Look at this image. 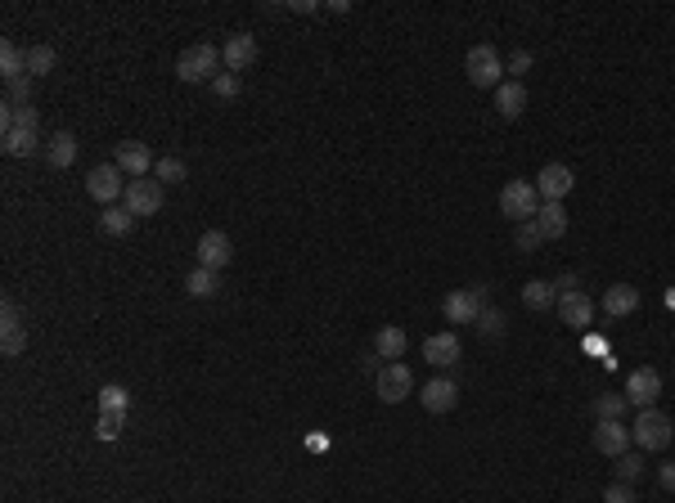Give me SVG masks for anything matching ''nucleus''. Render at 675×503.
Returning <instances> with one entry per match:
<instances>
[{
	"instance_id": "b1692460",
	"label": "nucleus",
	"mask_w": 675,
	"mask_h": 503,
	"mask_svg": "<svg viewBox=\"0 0 675 503\" xmlns=\"http://www.w3.org/2000/svg\"><path fill=\"white\" fill-rule=\"evenodd\" d=\"M5 153H9V157H36V153H46L41 131H27V126L9 131V136H5Z\"/></svg>"
},
{
	"instance_id": "37998d69",
	"label": "nucleus",
	"mask_w": 675,
	"mask_h": 503,
	"mask_svg": "<svg viewBox=\"0 0 675 503\" xmlns=\"http://www.w3.org/2000/svg\"><path fill=\"white\" fill-rule=\"evenodd\" d=\"M558 297H563V292H577V287H581V279H577V275H563V279H558Z\"/></svg>"
},
{
	"instance_id": "79ce46f5",
	"label": "nucleus",
	"mask_w": 675,
	"mask_h": 503,
	"mask_svg": "<svg viewBox=\"0 0 675 503\" xmlns=\"http://www.w3.org/2000/svg\"><path fill=\"white\" fill-rule=\"evenodd\" d=\"M658 481H662V490H675V463H662V468H658Z\"/></svg>"
},
{
	"instance_id": "4be33fe9",
	"label": "nucleus",
	"mask_w": 675,
	"mask_h": 503,
	"mask_svg": "<svg viewBox=\"0 0 675 503\" xmlns=\"http://www.w3.org/2000/svg\"><path fill=\"white\" fill-rule=\"evenodd\" d=\"M405 347H410V337H405V328L401 324H387V328H378V337H374V356L378 359H401L405 356Z\"/></svg>"
},
{
	"instance_id": "c9c22d12",
	"label": "nucleus",
	"mask_w": 675,
	"mask_h": 503,
	"mask_svg": "<svg viewBox=\"0 0 675 503\" xmlns=\"http://www.w3.org/2000/svg\"><path fill=\"white\" fill-rule=\"evenodd\" d=\"M626 409H630V400H626V396H608V391L595 396V418H621Z\"/></svg>"
},
{
	"instance_id": "1a4fd4ad",
	"label": "nucleus",
	"mask_w": 675,
	"mask_h": 503,
	"mask_svg": "<svg viewBox=\"0 0 675 503\" xmlns=\"http://www.w3.org/2000/svg\"><path fill=\"white\" fill-rule=\"evenodd\" d=\"M572 185H577V176H572V166H563V162H549V166H540V176H536L540 203H563V198L572 194Z\"/></svg>"
},
{
	"instance_id": "2eb2a0df",
	"label": "nucleus",
	"mask_w": 675,
	"mask_h": 503,
	"mask_svg": "<svg viewBox=\"0 0 675 503\" xmlns=\"http://www.w3.org/2000/svg\"><path fill=\"white\" fill-rule=\"evenodd\" d=\"M630 445H635V440H630V428H621V418H599V428H595V449H599L603 458H621Z\"/></svg>"
},
{
	"instance_id": "423d86ee",
	"label": "nucleus",
	"mask_w": 675,
	"mask_h": 503,
	"mask_svg": "<svg viewBox=\"0 0 675 503\" xmlns=\"http://www.w3.org/2000/svg\"><path fill=\"white\" fill-rule=\"evenodd\" d=\"M374 387H378V400H383V405H401V400L414 396V373H410V364L392 359V364L378 368Z\"/></svg>"
},
{
	"instance_id": "0eeeda50",
	"label": "nucleus",
	"mask_w": 675,
	"mask_h": 503,
	"mask_svg": "<svg viewBox=\"0 0 675 503\" xmlns=\"http://www.w3.org/2000/svg\"><path fill=\"white\" fill-rule=\"evenodd\" d=\"M482 306H486V284L455 287V292H450L446 301H442V315H446L450 324H477Z\"/></svg>"
},
{
	"instance_id": "ea45409f",
	"label": "nucleus",
	"mask_w": 675,
	"mask_h": 503,
	"mask_svg": "<svg viewBox=\"0 0 675 503\" xmlns=\"http://www.w3.org/2000/svg\"><path fill=\"white\" fill-rule=\"evenodd\" d=\"M603 503H639V499H635V486H621V481H617V486L603 490Z\"/></svg>"
},
{
	"instance_id": "f704fd0d",
	"label": "nucleus",
	"mask_w": 675,
	"mask_h": 503,
	"mask_svg": "<svg viewBox=\"0 0 675 503\" xmlns=\"http://www.w3.org/2000/svg\"><path fill=\"white\" fill-rule=\"evenodd\" d=\"M55 72V45H32L27 50V76H46Z\"/></svg>"
},
{
	"instance_id": "58836bf2",
	"label": "nucleus",
	"mask_w": 675,
	"mask_h": 503,
	"mask_svg": "<svg viewBox=\"0 0 675 503\" xmlns=\"http://www.w3.org/2000/svg\"><path fill=\"white\" fill-rule=\"evenodd\" d=\"M212 90H217L221 99H234V95L243 90V76H239V72H221V76L212 81Z\"/></svg>"
},
{
	"instance_id": "6e6552de",
	"label": "nucleus",
	"mask_w": 675,
	"mask_h": 503,
	"mask_svg": "<svg viewBox=\"0 0 675 503\" xmlns=\"http://www.w3.org/2000/svg\"><path fill=\"white\" fill-rule=\"evenodd\" d=\"M122 207L136 216V220H145V216H158L162 212V180H131L127 185V198H122Z\"/></svg>"
},
{
	"instance_id": "4468645a",
	"label": "nucleus",
	"mask_w": 675,
	"mask_h": 503,
	"mask_svg": "<svg viewBox=\"0 0 675 503\" xmlns=\"http://www.w3.org/2000/svg\"><path fill=\"white\" fill-rule=\"evenodd\" d=\"M221 59H225V72H239L243 76V72L257 64V36L252 32H234L221 45Z\"/></svg>"
},
{
	"instance_id": "a211bd4d",
	"label": "nucleus",
	"mask_w": 675,
	"mask_h": 503,
	"mask_svg": "<svg viewBox=\"0 0 675 503\" xmlns=\"http://www.w3.org/2000/svg\"><path fill=\"white\" fill-rule=\"evenodd\" d=\"M558 319L568 324V328H590V319H595V301L577 287V292H563L558 297Z\"/></svg>"
},
{
	"instance_id": "5701e85b",
	"label": "nucleus",
	"mask_w": 675,
	"mask_h": 503,
	"mask_svg": "<svg viewBox=\"0 0 675 503\" xmlns=\"http://www.w3.org/2000/svg\"><path fill=\"white\" fill-rule=\"evenodd\" d=\"M536 229H540L545 243H549V238H563V234H568V212H563V203H540Z\"/></svg>"
},
{
	"instance_id": "e433bc0d",
	"label": "nucleus",
	"mask_w": 675,
	"mask_h": 503,
	"mask_svg": "<svg viewBox=\"0 0 675 503\" xmlns=\"http://www.w3.org/2000/svg\"><path fill=\"white\" fill-rule=\"evenodd\" d=\"M514 243H518V252H536L545 238H540V229H536V220H523L518 229H514Z\"/></svg>"
},
{
	"instance_id": "c85d7f7f",
	"label": "nucleus",
	"mask_w": 675,
	"mask_h": 503,
	"mask_svg": "<svg viewBox=\"0 0 675 503\" xmlns=\"http://www.w3.org/2000/svg\"><path fill=\"white\" fill-rule=\"evenodd\" d=\"M0 76L14 81V76H27V50H18L14 41L0 45Z\"/></svg>"
},
{
	"instance_id": "473e14b6",
	"label": "nucleus",
	"mask_w": 675,
	"mask_h": 503,
	"mask_svg": "<svg viewBox=\"0 0 675 503\" xmlns=\"http://www.w3.org/2000/svg\"><path fill=\"white\" fill-rule=\"evenodd\" d=\"M505 328H509V315H505L500 306H482V315H477V333H482V337H505Z\"/></svg>"
},
{
	"instance_id": "f3484780",
	"label": "nucleus",
	"mask_w": 675,
	"mask_h": 503,
	"mask_svg": "<svg viewBox=\"0 0 675 503\" xmlns=\"http://www.w3.org/2000/svg\"><path fill=\"white\" fill-rule=\"evenodd\" d=\"M424 409L428 414H450L455 405H459V382L455 377H433V382H424Z\"/></svg>"
},
{
	"instance_id": "7c9ffc66",
	"label": "nucleus",
	"mask_w": 675,
	"mask_h": 503,
	"mask_svg": "<svg viewBox=\"0 0 675 503\" xmlns=\"http://www.w3.org/2000/svg\"><path fill=\"white\" fill-rule=\"evenodd\" d=\"M32 90H36V76H14V81H5V104L9 108H27Z\"/></svg>"
},
{
	"instance_id": "7ed1b4c3",
	"label": "nucleus",
	"mask_w": 675,
	"mask_h": 503,
	"mask_svg": "<svg viewBox=\"0 0 675 503\" xmlns=\"http://www.w3.org/2000/svg\"><path fill=\"white\" fill-rule=\"evenodd\" d=\"M630 440L639 445V449H667L675 440V423L653 405V409H639V418H635V428H630Z\"/></svg>"
},
{
	"instance_id": "6ab92c4d",
	"label": "nucleus",
	"mask_w": 675,
	"mask_h": 503,
	"mask_svg": "<svg viewBox=\"0 0 675 503\" xmlns=\"http://www.w3.org/2000/svg\"><path fill=\"white\" fill-rule=\"evenodd\" d=\"M635 310H639V287H630V284L603 287V315L626 319V315H635Z\"/></svg>"
},
{
	"instance_id": "a18cd8bd",
	"label": "nucleus",
	"mask_w": 675,
	"mask_h": 503,
	"mask_svg": "<svg viewBox=\"0 0 675 503\" xmlns=\"http://www.w3.org/2000/svg\"><path fill=\"white\" fill-rule=\"evenodd\" d=\"M667 306H671V310H675V287H667Z\"/></svg>"
},
{
	"instance_id": "39448f33",
	"label": "nucleus",
	"mask_w": 675,
	"mask_h": 503,
	"mask_svg": "<svg viewBox=\"0 0 675 503\" xmlns=\"http://www.w3.org/2000/svg\"><path fill=\"white\" fill-rule=\"evenodd\" d=\"M500 212L509 216V220H536L540 212V194H536V180H509L505 189H500Z\"/></svg>"
},
{
	"instance_id": "9d476101",
	"label": "nucleus",
	"mask_w": 675,
	"mask_h": 503,
	"mask_svg": "<svg viewBox=\"0 0 675 503\" xmlns=\"http://www.w3.org/2000/svg\"><path fill=\"white\" fill-rule=\"evenodd\" d=\"M113 162H118V171L127 176V180H145L153 171V157L149 153V144H140V140H122L118 144V153H113Z\"/></svg>"
},
{
	"instance_id": "c03bdc74",
	"label": "nucleus",
	"mask_w": 675,
	"mask_h": 503,
	"mask_svg": "<svg viewBox=\"0 0 675 503\" xmlns=\"http://www.w3.org/2000/svg\"><path fill=\"white\" fill-rule=\"evenodd\" d=\"M289 9H298V14H320V0H293Z\"/></svg>"
},
{
	"instance_id": "393cba45",
	"label": "nucleus",
	"mask_w": 675,
	"mask_h": 503,
	"mask_svg": "<svg viewBox=\"0 0 675 503\" xmlns=\"http://www.w3.org/2000/svg\"><path fill=\"white\" fill-rule=\"evenodd\" d=\"M18 126H27V131H41V113L27 104V108H0V136H9V131H18Z\"/></svg>"
},
{
	"instance_id": "c756f323",
	"label": "nucleus",
	"mask_w": 675,
	"mask_h": 503,
	"mask_svg": "<svg viewBox=\"0 0 675 503\" xmlns=\"http://www.w3.org/2000/svg\"><path fill=\"white\" fill-rule=\"evenodd\" d=\"M185 292H189V297H199V301H203V297H217V292H221V275L199 266V270L185 279Z\"/></svg>"
},
{
	"instance_id": "9b49d317",
	"label": "nucleus",
	"mask_w": 675,
	"mask_h": 503,
	"mask_svg": "<svg viewBox=\"0 0 675 503\" xmlns=\"http://www.w3.org/2000/svg\"><path fill=\"white\" fill-rule=\"evenodd\" d=\"M194 252H199V266H203V270H217V275H221L225 266L234 261V243H230V234H225V229H208V234L199 238V247H194Z\"/></svg>"
},
{
	"instance_id": "f8f14e48",
	"label": "nucleus",
	"mask_w": 675,
	"mask_h": 503,
	"mask_svg": "<svg viewBox=\"0 0 675 503\" xmlns=\"http://www.w3.org/2000/svg\"><path fill=\"white\" fill-rule=\"evenodd\" d=\"M658 396H662V373H658V368H635V373L626 377V400H630L635 409H653Z\"/></svg>"
},
{
	"instance_id": "412c9836",
	"label": "nucleus",
	"mask_w": 675,
	"mask_h": 503,
	"mask_svg": "<svg viewBox=\"0 0 675 503\" xmlns=\"http://www.w3.org/2000/svg\"><path fill=\"white\" fill-rule=\"evenodd\" d=\"M523 108H527L523 81H500V90H496V113H500L505 122H514V117H523Z\"/></svg>"
},
{
	"instance_id": "a878e982",
	"label": "nucleus",
	"mask_w": 675,
	"mask_h": 503,
	"mask_svg": "<svg viewBox=\"0 0 675 503\" xmlns=\"http://www.w3.org/2000/svg\"><path fill=\"white\" fill-rule=\"evenodd\" d=\"M131 225H136V216L127 212L122 203H113V207H104V212H99V229H104L108 238H122V234H131Z\"/></svg>"
},
{
	"instance_id": "4c0bfd02",
	"label": "nucleus",
	"mask_w": 675,
	"mask_h": 503,
	"mask_svg": "<svg viewBox=\"0 0 675 503\" xmlns=\"http://www.w3.org/2000/svg\"><path fill=\"white\" fill-rule=\"evenodd\" d=\"M122 423H127V414H99L95 436H99V440H118V436H122Z\"/></svg>"
},
{
	"instance_id": "aec40b11",
	"label": "nucleus",
	"mask_w": 675,
	"mask_h": 503,
	"mask_svg": "<svg viewBox=\"0 0 675 503\" xmlns=\"http://www.w3.org/2000/svg\"><path fill=\"white\" fill-rule=\"evenodd\" d=\"M77 148H81V144H77L73 131H55V136L46 140V162H50L55 171H68L77 162Z\"/></svg>"
},
{
	"instance_id": "f257e3e1",
	"label": "nucleus",
	"mask_w": 675,
	"mask_h": 503,
	"mask_svg": "<svg viewBox=\"0 0 675 503\" xmlns=\"http://www.w3.org/2000/svg\"><path fill=\"white\" fill-rule=\"evenodd\" d=\"M221 64H225L221 50H217V45H208V41H199V45H189V50L176 59V76H180L185 86H199V81H208V86H212V81L221 76Z\"/></svg>"
},
{
	"instance_id": "cd10ccee",
	"label": "nucleus",
	"mask_w": 675,
	"mask_h": 503,
	"mask_svg": "<svg viewBox=\"0 0 675 503\" xmlns=\"http://www.w3.org/2000/svg\"><path fill=\"white\" fill-rule=\"evenodd\" d=\"M523 301H527V310H549V306H558V287L545 284V279H531L523 287Z\"/></svg>"
},
{
	"instance_id": "dca6fc26",
	"label": "nucleus",
	"mask_w": 675,
	"mask_h": 503,
	"mask_svg": "<svg viewBox=\"0 0 675 503\" xmlns=\"http://www.w3.org/2000/svg\"><path fill=\"white\" fill-rule=\"evenodd\" d=\"M424 359L433 364V368H455L464 351H459V333H433V337H424Z\"/></svg>"
},
{
	"instance_id": "a19ab883",
	"label": "nucleus",
	"mask_w": 675,
	"mask_h": 503,
	"mask_svg": "<svg viewBox=\"0 0 675 503\" xmlns=\"http://www.w3.org/2000/svg\"><path fill=\"white\" fill-rule=\"evenodd\" d=\"M505 72H509V81H523V72H531V50H518Z\"/></svg>"
},
{
	"instance_id": "bb28decb",
	"label": "nucleus",
	"mask_w": 675,
	"mask_h": 503,
	"mask_svg": "<svg viewBox=\"0 0 675 503\" xmlns=\"http://www.w3.org/2000/svg\"><path fill=\"white\" fill-rule=\"evenodd\" d=\"M131 409V391L122 382H104L99 387V414H127Z\"/></svg>"
},
{
	"instance_id": "ddd939ff",
	"label": "nucleus",
	"mask_w": 675,
	"mask_h": 503,
	"mask_svg": "<svg viewBox=\"0 0 675 503\" xmlns=\"http://www.w3.org/2000/svg\"><path fill=\"white\" fill-rule=\"evenodd\" d=\"M23 347H27V319H23V310L14 301H5L0 306V351L5 356H18Z\"/></svg>"
},
{
	"instance_id": "20e7f679",
	"label": "nucleus",
	"mask_w": 675,
	"mask_h": 503,
	"mask_svg": "<svg viewBox=\"0 0 675 503\" xmlns=\"http://www.w3.org/2000/svg\"><path fill=\"white\" fill-rule=\"evenodd\" d=\"M127 176L118 171V162H99L90 176H86V194L95 198V203H104V207H113V203H122L127 198Z\"/></svg>"
},
{
	"instance_id": "2f4dec72",
	"label": "nucleus",
	"mask_w": 675,
	"mask_h": 503,
	"mask_svg": "<svg viewBox=\"0 0 675 503\" xmlns=\"http://www.w3.org/2000/svg\"><path fill=\"white\" fill-rule=\"evenodd\" d=\"M153 180H162V185H185V180H189V166H185L180 157H158V162H153Z\"/></svg>"
},
{
	"instance_id": "72a5a7b5",
	"label": "nucleus",
	"mask_w": 675,
	"mask_h": 503,
	"mask_svg": "<svg viewBox=\"0 0 675 503\" xmlns=\"http://www.w3.org/2000/svg\"><path fill=\"white\" fill-rule=\"evenodd\" d=\"M612 477H617V481H621V486H635V481H639V477H644V458H639V454H630V449H626V454H621V458H617V468H612Z\"/></svg>"
},
{
	"instance_id": "f03ea898",
	"label": "nucleus",
	"mask_w": 675,
	"mask_h": 503,
	"mask_svg": "<svg viewBox=\"0 0 675 503\" xmlns=\"http://www.w3.org/2000/svg\"><path fill=\"white\" fill-rule=\"evenodd\" d=\"M505 59H500V50L496 45H473L468 55H464V72H468V81L477 86V90H500V81H505Z\"/></svg>"
}]
</instances>
